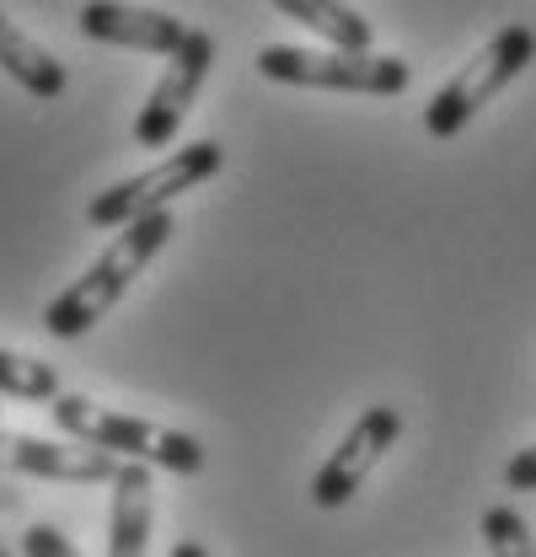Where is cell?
<instances>
[{"label": "cell", "mask_w": 536, "mask_h": 557, "mask_svg": "<svg viewBox=\"0 0 536 557\" xmlns=\"http://www.w3.org/2000/svg\"><path fill=\"white\" fill-rule=\"evenodd\" d=\"M172 231H178V225H172V209H156V214L124 225V231L108 242V252L81 278H70L65 289L49 300L44 327H49L54 338H86V333L124 300V289H130L134 278L150 269V258L172 242Z\"/></svg>", "instance_id": "obj_1"}, {"label": "cell", "mask_w": 536, "mask_h": 557, "mask_svg": "<svg viewBox=\"0 0 536 557\" xmlns=\"http://www.w3.org/2000/svg\"><path fill=\"white\" fill-rule=\"evenodd\" d=\"M49 413H54L65 440H81L92 450H108L119 461H145V467H161V472H178V478H199L204 472V445L194 434H183V429H167V423H150V418L102 408V403L75 397V392H60L49 403Z\"/></svg>", "instance_id": "obj_2"}, {"label": "cell", "mask_w": 536, "mask_h": 557, "mask_svg": "<svg viewBox=\"0 0 536 557\" xmlns=\"http://www.w3.org/2000/svg\"><path fill=\"white\" fill-rule=\"evenodd\" d=\"M536 60V33L526 22H510V27H499L477 54H472L467 65L456 70L435 97H429V108H424V135L429 139H456L467 129L472 119L521 75V70Z\"/></svg>", "instance_id": "obj_3"}, {"label": "cell", "mask_w": 536, "mask_h": 557, "mask_svg": "<svg viewBox=\"0 0 536 557\" xmlns=\"http://www.w3.org/2000/svg\"><path fill=\"white\" fill-rule=\"evenodd\" d=\"M258 75L306 91H349V97H402L413 70L398 54H349V49H295L268 44L258 49Z\"/></svg>", "instance_id": "obj_4"}, {"label": "cell", "mask_w": 536, "mask_h": 557, "mask_svg": "<svg viewBox=\"0 0 536 557\" xmlns=\"http://www.w3.org/2000/svg\"><path fill=\"white\" fill-rule=\"evenodd\" d=\"M220 166H226V150H220L215 139H194V145L172 150L167 161H156L150 172L124 177V183H113L108 194H97V199L86 205V220H92L97 231H124L134 220L167 209L178 194H194V188L209 183Z\"/></svg>", "instance_id": "obj_5"}, {"label": "cell", "mask_w": 536, "mask_h": 557, "mask_svg": "<svg viewBox=\"0 0 536 557\" xmlns=\"http://www.w3.org/2000/svg\"><path fill=\"white\" fill-rule=\"evenodd\" d=\"M209 65H215V38H209L204 27H194L188 44L167 60L161 81L150 86V97H145L139 119H134V145H145V150H167V145L178 139L183 119H188V108L199 102L204 81H209Z\"/></svg>", "instance_id": "obj_6"}, {"label": "cell", "mask_w": 536, "mask_h": 557, "mask_svg": "<svg viewBox=\"0 0 536 557\" xmlns=\"http://www.w3.org/2000/svg\"><path fill=\"white\" fill-rule=\"evenodd\" d=\"M402 434V413L398 408H387V403H376V408H365V413L349 423V434L338 440V450L317 467V478H312V504L317 509H343L365 478L376 472V461L398 445Z\"/></svg>", "instance_id": "obj_7"}, {"label": "cell", "mask_w": 536, "mask_h": 557, "mask_svg": "<svg viewBox=\"0 0 536 557\" xmlns=\"http://www.w3.org/2000/svg\"><path fill=\"white\" fill-rule=\"evenodd\" d=\"M119 456L108 450H92L81 440H38V434H11L0 429V472H16V478H44V483H113L119 478Z\"/></svg>", "instance_id": "obj_8"}, {"label": "cell", "mask_w": 536, "mask_h": 557, "mask_svg": "<svg viewBox=\"0 0 536 557\" xmlns=\"http://www.w3.org/2000/svg\"><path fill=\"white\" fill-rule=\"evenodd\" d=\"M75 22H81V33L92 44H113V49H134V54H161V60H172L188 44V33H194L172 11H150V5H130V0H86Z\"/></svg>", "instance_id": "obj_9"}, {"label": "cell", "mask_w": 536, "mask_h": 557, "mask_svg": "<svg viewBox=\"0 0 536 557\" xmlns=\"http://www.w3.org/2000/svg\"><path fill=\"white\" fill-rule=\"evenodd\" d=\"M113 504H108V557H145L150 547V467L124 461L113 478Z\"/></svg>", "instance_id": "obj_10"}, {"label": "cell", "mask_w": 536, "mask_h": 557, "mask_svg": "<svg viewBox=\"0 0 536 557\" xmlns=\"http://www.w3.org/2000/svg\"><path fill=\"white\" fill-rule=\"evenodd\" d=\"M0 70H5L22 91L44 97V102L65 97V65H60L38 38H27L16 22H5V16H0Z\"/></svg>", "instance_id": "obj_11"}, {"label": "cell", "mask_w": 536, "mask_h": 557, "mask_svg": "<svg viewBox=\"0 0 536 557\" xmlns=\"http://www.w3.org/2000/svg\"><path fill=\"white\" fill-rule=\"evenodd\" d=\"M290 22H301V27H312L328 49H349V54H370V44H376V27L354 11V5H343V0H273Z\"/></svg>", "instance_id": "obj_12"}, {"label": "cell", "mask_w": 536, "mask_h": 557, "mask_svg": "<svg viewBox=\"0 0 536 557\" xmlns=\"http://www.w3.org/2000/svg\"><path fill=\"white\" fill-rule=\"evenodd\" d=\"M0 397H16V403H54V397H60V370H54L49 359H27V354L0 348Z\"/></svg>", "instance_id": "obj_13"}, {"label": "cell", "mask_w": 536, "mask_h": 557, "mask_svg": "<svg viewBox=\"0 0 536 557\" xmlns=\"http://www.w3.org/2000/svg\"><path fill=\"white\" fill-rule=\"evenodd\" d=\"M483 542H488L494 557H536L532 525H526L521 509H510V504H488V509H483Z\"/></svg>", "instance_id": "obj_14"}, {"label": "cell", "mask_w": 536, "mask_h": 557, "mask_svg": "<svg viewBox=\"0 0 536 557\" xmlns=\"http://www.w3.org/2000/svg\"><path fill=\"white\" fill-rule=\"evenodd\" d=\"M22 557H86V553L70 542L60 525L38 520V525H27V531H22Z\"/></svg>", "instance_id": "obj_15"}, {"label": "cell", "mask_w": 536, "mask_h": 557, "mask_svg": "<svg viewBox=\"0 0 536 557\" xmlns=\"http://www.w3.org/2000/svg\"><path fill=\"white\" fill-rule=\"evenodd\" d=\"M504 487H510V493H536V445L510 456V467H504Z\"/></svg>", "instance_id": "obj_16"}, {"label": "cell", "mask_w": 536, "mask_h": 557, "mask_svg": "<svg viewBox=\"0 0 536 557\" xmlns=\"http://www.w3.org/2000/svg\"><path fill=\"white\" fill-rule=\"evenodd\" d=\"M172 557H209V553H204L199 542H178V547H172Z\"/></svg>", "instance_id": "obj_17"}, {"label": "cell", "mask_w": 536, "mask_h": 557, "mask_svg": "<svg viewBox=\"0 0 536 557\" xmlns=\"http://www.w3.org/2000/svg\"><path fill=\"white\" fill-rule=\"evenodd\" d=\"M5 509H16V493H11V498H0V515H5ZM0 557H11V547H5V536H0Z\"/></svg>", "instance_id": "obj_18"}, {"label": "cell", "mask_w": 536, "mask_h": 557, "mask_svg": "<svg viewBox=\"0 0 536 557\" xmlns=\"http://www.w3.org/2000/svg\"><path fill=\"white\" fill-rule=\"evenodd\" d=\"M0 498H11V487H5V483H0Z\"/></svg>", "instance_id": "obj_19"}]
</instances>
